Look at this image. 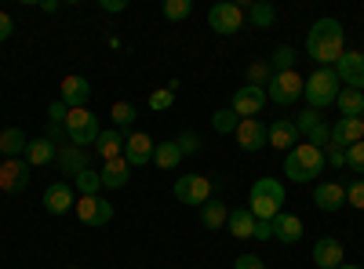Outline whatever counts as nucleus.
I'll return each instance as SVG.
<instances>
[{
	"instance_id": "nucleus-22",
	"label": "nucleus",
	"mask_w": 364,
	"mask_h": 269,
	"mask_svg": "<svg viewBox=\"0 0 364 269\" xmlns=\"http://www.w3.org/2000/svg\"><path fill=\"white\" fill-rule=\"evenodd\" d=\"M273 241H281V244H299V241H302V219L281 212L277 219H273Z\"/></svg>"
},
{
	"instance_id": "nucleus-7",
	"label": "nucleus",
	"mask_w": 364,
	"mask_h": 269,
	"mask_svg": "<svg viewBox=\"0 0 364 269\" xmlns=\"http://www.w3.org/2000/svg\"><path fill=\"white\" fill-rule=\"evenodd\" d=\"M245 8L233 4V0H219V4H211L208 11V29L211 33H219V37H233L240 33V26H245Z\"/></svg>"
},
{
	"instance_id": "nucleus-28",
	"label": "nucleus",
	"mask_w": 364,
	"mask_h": 269,
	"mask_svg": "<svg viewBox=\"0 0 364 269\" xmlns=\"http://www.w3.org/2000/svg\"><path fill=\"white\" fill-rule=\"evenodd\" d=\"M336 106H339V113H343V116H350V121H360V116H364V92L343 87L339 99H336Z\"/></svg>"
},
{
	"instance_id": "nucleus-1",
	"label": "nucleus",
	"mask_w": 364,
	"mask_h": 269,
	"mask_svg": "<svg viewBox=\"0 0 364 269\" xmlns=\"http://www.w3.org/2000/svg\"><path fill=\"white\" fill-rule=\"evenodd\" d=\"M346 51V33L339 18H317L306 33V55L321 70H336V62Z\"/></svg>"
},
{
	"instance_id": "nucleus-17",
	"label": "nucleus",
	"mask_w": 364,
	"mask_h": 269,
	"mask_svg": "<svg viewBox=\"0 0 364 269\" xmlns=\"http://www.w3.org/2000/svg\"><path fill=\"white\" fill-rule=\"evenodd\" d=\"M87 99H91V84H87V77H80V73L63 77V102H66L70 109H84Z\"/></svg>"
},
{
	"instance_id": "nucleus-51",
	"label": "nucleus",
	"mask_w": 364,
	"mask_h": 269,
	"mask_svg": "<svg viewBox=\"0 0 364 269\" xmlns=\"http://www.w3.org/2000/svg\"><path fill=\"white\" fill-rule=\"evenodd\" d=\"M70 269H77V265H70Z\"/></svg>"
},
{
	"instance_id": "nucleus-20",
	"label": "nucleus",
	"mask_w": 364,
	"mask_h": 269,
	"mask_svg": "<svg viewBox=\"0 0 364 269\" xmlns=\"http://www.w3.org/2000/svg\"><path fill=\"white\" fill-rule=\"evenodd\" d=\"M343 244L331 241V236H321V241L314 244V265L317 269H339L343 265Z\"/></svg>"
},
{
	"instance_id": "nucleus-16",
	"label": "nucleus",
	"mask_w": 364,
	"mask_h": 269,
	"mask_svg": "<svg viewBox=\"0 0 364 269\" xmlns=\"http://www.w3.org/2000/svg\"><path fill=\"white\" fill-rule=\"evenodd\" d=\"M87 160H91V157H87V149H80V146H58V153H55L58 171L70 175V178H77L80 171H87V168H91Z\"/></svg>"
},
{
	"instance_id": "nucleus-48",
	"label": "nucleus",
	"mask_w": 364,
	"mask_h": 269,
	"mask_svg": "<svg viewBox=\"0 0 364 269\" xmlns=\"http://www.w3.org/2000/svg\"><path fill=\"white\" fill-rule=\"evenodd\" d=\"M15 33V22H11V15L8 11H0V40H8Z\"/></svg>"
},
{
	"instance_id": "nucleus-33",
	"label": "nucleus",
	"mask_w": 364,
	"mask_h": 269,
	"mask_svg": "<svg viewBox=\"0 0 364 269\" xmlns=\"http://www.w3.org/2000/svg\"><path fill=\"white\" fill-rule=\"evenodd\" d=\"M295 58H299V55H295L288 44H281L277 51L269 55V70H273V73H288V70H295Z\"/></svg>"
},
{
	"instance_id": "nucleus-37",
	"label": "nucleus",
	"mask_w": 364,
	"mask_h": 269,
	"mask_svg": "<svg viewBox=\"0 0 364 269\" xmlns=\"http://www.w3.org/2000/svg\"><path fill=\"white\" fill-rule=\"evenodd\" d=\"M273 80V70H269V62H252V70H248V84L252 87H262L266 92V84Z\"/></svg>"
},
{
	"instance_id": "nucleus-40",
	"label": "nucleus",
	"mask_w": 364,
	"mask_h": 269,
	"mask_svg": "<svg viewBox=\"0 0 364 269\" xmlns=\"http://www.w3.org/2000/svg\"><path fill=\"white\" fill-rule=\"evenodd\" d=\"M346 168L353 175H364V142H357V146L346 149Z\"/></svg>"
},
{
	"instance_id": "nucleus-5",
	"label": "nucleus",
	"mask_w": 364,
	"mask_h": 269,
	"mask_svg": "<svg viewBox=\"0 0 364 269\" xmlns=\"http://www.w3.org/2000/svg\"><path fill=\"white\" fill-rule=\"evenodd\" d=\"M99 135H102V128H99L95 113H91L87 106L84 109H70V116H66V138H70V146L87 149V146H95Z\"/></svg>"
},
{
	"instance_id": "nucleus-27",
	"label": "nucleus",
	"mask_w": 364,
	"mask_h": 269,
	"mask_svg": "<svg viewBox=\"0 0 364 269\" xmlns=\"http://www.w3.org/2000/svg\"><path fill=\"white\" fill-rule=\"evenodd\" d=\"M26 146H29V138H26L18 128H4V131H0V157H4V160L22 157Z\"/></svg>"
},
{
	"instance_id": "nucleus-24",
	"label": "nucleus",
	"mask_w": 364,
	"mask_h": 269,
	"mask_svg": "<svg viewBox=\"0 0 364 269\" xmlns=\"http://www.w3.org/2000/svg\"><path fill=\"white\" fill-rule=\"evenodd\" d=\"M95 157H99L102 164L124 157V135H120L117 128H113V131H102V135L95 138Z\"/></svg>"
},
{
	"instance_id": "nucleus-45",
	"label": "nucleus",
	"mask_w": 364,
	"mask_h": 269,
	"mask_svg": "<svg viewBox=\"0 0 364 269\" xmlns=\"http://www.w3.org/2000/svg\"><path fill=\"white\" fill-rule=\"evenodd\" d=\"M324 160H328L331 168H346V149H343V146H328V149H324Z\"/></svg>"
},
{
	"instance_id": "nucleus-42",
	"label": "nucleus",
	"mask_w": 364,
	"mask_h": 269,
	"mask_svg": "<svg viewBox=\"0 0 364 269\" xmlns=\"http://www.w3.org/2000/svg\"><path fill=\"white\" fill-rule=\"evenodd\" d=\"M175 142H178V149H182V157H193L197 149H200V138H197V131H182Z\"/></svg>"
},
{
	"instance_id": "nucleus-8",
	"label": "nucleus",
	"mask_w": 364,
	"mask_h": 269,
	"mask_svg": "<svg viewBox=\"0 0 364 269\" xmlns=\"http://www.w3.org/2000/svg\"><path fill=\"white\" fill-rule=\"evenodd\" d=\"M175 200L178 204H190V207H204L211 200V182L204 175H182L175 182Z\"/></svg>"
},
{
	"instance_id": "nucleus-34",
	"label": "nucleus",
	"mask_w": 364,
	"mask_h": 269,
	"mask_svg": "<svg viewBox=\"0 0 364 269\" xmlns=\"http://www.w3.org/2000/svg\"><path fill=\"white\" fill-rule=\"evenodd\" d=\"M237 124H240V116H237L233 109H219V113H211V128H215L219 135H233V131H237Z\"/></svg>"
},
{
	"instance_id": "nucleus-52",
	"label": "nucleus",
	"mask_w": 364,
	"mask_h": 269,
	"mask_svg": "<svg viewBox=\"0 0 364 269\" xmlns=\"http://www.w3.org/2000/svg\"><path fill=\"white\" fill-rule=\"evenodd\" d=\"M0 164H4V160H0Z\"/></svg>"
},
{
	"instance_id": "nucleus-21",
	"label": "nucleus",
	"mask_w": 364,
	"mask_h": 269,
	"mask_svg": "<svg viewBox=\"0 0 364 269\" xmlns=\"http://www.w3.org/2000/svg\"><path fill=\"white\" fill-rule=\"evenodd\" d=\"M99 175H102V186H106V190H124L128 178H132V164H128L124 157H117V160H106V164L99 168Z\"/></svg>"
},
{
	"instance_id": "nucleus-43",
	"label": "nucleus",
	"mask_w": 364,
	"mask_h": 269,
	"mask_svg": "<svg viewBox=\"0 0 364 269\" xmlns=\"http://www.w3.org/2000/svg\"><path fill=\"white\" fill-rule=\"evenodd\" d=\"M346 204L357 207V212H364V178H357V182L346 190Z\"/></svg>"
},
{
	"instance_id": "nucleus-39",
	"label": "nucleus",
	"mask_w": 364,
	"mask_h": 269,
	"mask_svg": "<svg viewBox=\"0 0 364 269\" xmlns=\"http://www.w3.org/2000/svg\"><path fill=\"white\" fill-rule=\"evenodd\" d=\"M171 106H175V92H171V87H161V92L149 95V109L164 113V109H171Z\"/></svg>"
},
{
	"instance_id": "nucleus-23",
	"label": "nucleus",
	"mask_w": 364,
	"mask_h": 269,
	"mask_svg": "<svg viewBox=\"0 0 364 269\" xmlns=\"http://www.w3.org/2000/svg\"><path fill=\"white\" fill-rule=\"evenodd\" d=\"M314 204L321 212H339V207H346V190L339 182H321L314 190Z\"/></svg>"
},
{
	"instance_id": "nucleus-19",
	"label": "nucleus",
	"mask_w": 364,
	"mask_h": 269,
	"mask_svg": "<svg viewBox=\"0 0 364 269\" xmlns=\"http://www.w3.org/2000/svg\"><path fill=\"white\" fill-rule=\"evenodd\" d=\"M55 153H58V146H55V138L41 135V138H29V146H26V153H22V160H26L29 168H44V164H51V160H55Z\"/></svg>"
},
{
	"instance_id": "nucleus-32",
	"label": "nucleus",
	"mask_w": 364,
	"mask_h": 269,
	"mask_svg": "<svg viewBox=\"0 0 364 269\" xmlns=\"http://www.w3.org/2000/svg\"><path fill=\"white\" fill-rule=\"evenodd\" d=\"M73 190H77L80 197H99V190H102V175H99L95 168L80 171V175L73 178Z\"/></svg>"
},
{
	"instance_id": "nucleus-25",
	"label": "nucleus",
	"mask_w": 364,
	"mask_h": 269,
	"mask_svg": "<svg viewBox=\"0 0 364 269\" xmlns=\"http://www.w3.org/2000/svg\"><path fill=\"white\" fill-rule=\"evenodd\" d=\"M299 128L291 124V121H284V116H281V121H273L269 124V146L273 149H295L299 146Z\"/></svg>"
},
{
	"instance_id": "nucleus-38",
	"label": "nucleus",
	"mask_w": 364,
	"mask_h": 269,
	"mask_svg": "<svg viewBox=\"0 0 364 269\" xmlns=\"http://www.w3.org/2000/svg\"><path fill=\"white\" fill-rule=\"evenodd\" d=\"M291 124L299 128V135H310V131H314V128L321 124V113L306 106V109H302V113H299V121H291Z\"/></svg>"
},
{
	"instance_id": "nucleus-4",
	"label": "nucleus",
	"mask_w": 364,
	"mask_h": 269,
	"mask_svg": "<svg viewBox=\"0 0 364 269\" xmlns=\"http://www.w3.org/2000/svg\"><path fill=\"white\" fill-rule=\"evenodd\" d=\"M339 92H343V84H339V77H336V70H317L314 77H306V87H302V99H306V106L310 109H324V106H331L339 99Z\"/></svg>"
},
{
	"instance_id": "nucleus-36",
	"label": "nucleus",
	"mask_w": 364,
	"mask_h": 269,
	"mask_svg": "<svg viewBox=\"0 0 364 269\" xmlns=\"http://www.w3.org/2000/svg\"><path fill=\"white\" fill-rule=\"evenodd\" d=\"M109 116H113L117 131H120V128H132V124H135V106H132V102H113Z\"/></svg>"
},
{
	"instance_id": "nucleus-35",
	"label": "nucleus",
	"mask_w": 364,
	"mask_h": 269,
	"mask_svg": "<svg viewBox=\"0 0 364 269\" xmlns=\"http://www.w3.org/2000/svg\"><path fill=\"white\" fill-rule=\"evenodd\" d=\"M190 11H193V0H164V18H168V22L190 18Z\"/></svg>"
},
{
	"instance_id": "nucleus-9",
	"label": "nucleus",
	"mask_w": 364,
	"mask_h": 269,
	"mask_svg": "<svg viewBox=\"0 0 364 269\" xmlns=\"http://www.w3.org/2000/svg\"><path fill=\"white\" fill-rule=\"evenodd\" d=\"M237 146L245 149V153H259V149L269 146V128L259 121V116H248V121H240L237 131H233Z\"/></svg>"
},
{
	"instance_id": "nucleus-31",
	"label": "nucleus",
	"mask_w": 364,
	"mask_h": 269,
	"mask_svg": "<svg viewBox=\"0 0 364 269\" xmlns=\"http://www.w3.org/2000/svg\"><path fill=\"white\" fill-rule=\"evenodd\" d=\"M245 18H248L252 26H259V29H269L273 22H277V8L266 4V0H259V4H248V8H245Z\"/></svg>"
},
{
	"instance_id": "nucleus-29",
	"label": "nucleus",
	"mask_w": 364,
	"mask_h": 269,
	"mask_svg": "<svg viewBox=\"0 0 364 269\" xmlns=\"http://www.w3.org/2000/svg\"><path fill=\"white\" fill-rule=\"evenodd\" d=\"M226 219H230V207L226 204H219V200H208L204 207H200V222H204V229H223L226 226Z\"/></svg>"
},
{
	"instance_id": "nucleus-41",
	"label": "nucleus",
	"mask_w": 364,
	"mask_h": 269,
	"mask_svg": "<svg viewBox=\"0 0 364 269\" xmlns=\"http://www.w3.org/2000/svg\"><path fill=\"white\" fill-rule=\"evenodd\" d=\"M306 142H310V146H317V149H328V146H331V128L321 121V124L306 135Z\"/></svg>"
},
{
	"instance_id": "nucleus-12",
	"label": "nucleus",
	"mask_w": 364,
	"mask_h": 269,
	"mask_svg": "<svg viewBox=\"0 0 364 269\" xmlns=\"http://www.w3.org/2000/svg\"><path fill=\"white\" fill-rule=\"evenodd\" d=\"M262 106H266V92H262V87L245 84V87H237V92H233V106L230 109L240 116V121H248V116L262 113Z\"/></svg>"
},
{
	"instance_id": "nucleus-6",
	"label": "nucleus",
	"mask_w": 364,
	"mask_h": 269,
	"mask_svg": "<svg viewBox=\"0 0 364 269\" xmlns=\"http://www.w3.org/2000/svg\"><path fill=\"white\" fill-rule=\"evenodd\" d=\"M302 87H306V77L299 70L288 73H273V80L266 84V102H277V106H291L302 99Z\"/></svg>"
},
{
	"instance_id": "nucleus-26",
	"label": "nucleus",
	"mask_w": 364,
	"mask_h": 269,
	"mask_svg": "<svg viewBox=\"0 0 364 269\" xmlns=\"http://www.w3.org/2000/svg\"><path fill=\"white\" fill-rule=\"evenodd\" d=\"M226 229L237 236V241H252L255 236V215L248 212V207H233L230 219H226Z\"/></svg>"
},
{
	"instance_id": "nucleus-47",
	"label": "nucleus",
	"mask_w": 364,
	"mask_h": 269,
	"mask_svg": "<svg viewBox=\"0 0 364 269\" xmlns=\"http://www.w3.org/2000/svg\"><path fill=\"white\" fill-rule=\"evenodd\" d=\"M269 236H273V222L255 219V236H252V241H269Z\"/></svg>"
},
{
	"instance_id": "nucleus-10",
	"label": "nucleus",
	"mask_w": 364,
	"mask_h": 269,
	"mask_svg": "<svg viewBox=\"0 0 364 269\" xmlns=\"http://www.w3.org/2000/svg\"><path fill=\"white\" fill-rule=\"evenodd\" d=\"M73 212H77V219L84 226H106V222H113V204L102 200V197H77Z\"/></svg>"
},
{
	"instance_id": "nucleus-49",
	"label": "nucleus",
	"mask_w": 364,
	"mask_h": 269,
	"mask_svg": "<svg viewBox=\"0 0 364 269\" xmlns=\"http://www.w3.org/2000/svg\"><path fill=\"white\" fill-rule=\"evenodd\" d=\"M128 0H102V11H124Z\"/></svg>"
},
{
	"instance_id": "nucleus-18",
	"label": "nucleus",
	"mask_w": 364,
	"mask_h": 269,
	"mask_svg": "<svg viewBox=\"0 0 364 269\" xmlns=\"http://www.w3.org/2000/svg\"><path fill=\"white\" fill-rule=\"evenodd\" d=\"M357 142H364V121H350V116H339V121L331 124V146L350 149V146H357Z\"/></svg>"
},
{
	"instance_id": "nucleus-44",
	"label": "nucleus",
	"mask_w": 364,
	"mask_h": 269,
	"mask_svg": "<svg viewBox=\"0 0 364 269\" xmlns=\"http://www.w3.org/2000/svg\"><path fill=\"white\" fill-rule=\"evenodd\" d=\"M66 116H70V106H66L63 99L48 106V121H51V124H66Z\"/></svg>"
},
{
	"instance_id": "nucleus-15",
	"label": "nucleus",
	"mask_w": 364,
	"mask_h": 269,
	"mask_svg": "<svg viewBox=\"0 0 364 269\" xmlns=\"http://www.w3.org/2000/svg\"><path fill=\"white\" fill-rule=\"evenodd\" d=\"M154 138L149 135H142V131H132L128 138H124V160L132 164V168H142V164H149L154 160Z\"/></svg>"
},
{
	"instance_id": "nucleus-50",
	"label": "nucleus",
	"mask_w": 364,
	"mask_h": 269,
	"mask_svg": "<svg viewBox=\"0 0 364 269\" xmlns=\"http://www.w3.org/2000/svg\"><path fill=\"white\" fill-rule=\"evenodd\" d=\"M339 269H360V265H353V262H343V265H339Z\"/></svg>"
},
{
	"instance_id": "nucleus-3",
	"label": "nucleus",
	"mask_w": 364,
	"mask_h": 269,
	"mask_svg": "<svg viewBox=\"0 0 364 269\" xmlns=\"http://www.w3.org/2000/svg\"><path fill=\"white\" fill-rule=\"evenodd\" d=\"M248 212L262 222H273L284 212V186L277 178H255L252 193H248Z\"/></svg>"
},
{
	"instance_id": "nucleus-13",
	"label": "nucleus",
	"mask_w": 364,
	"mask_h": 269,
	"mask_svg": "<svg viewBox=\"0 0 364 269\" xmlns=\"http://www.w3.org/2000/svg\"><path fill=\"white\" fill-rule=\"evenodd\" d=\"M44 207H48V215H66L77 207V190L70 182H51L44 190Z\"/></svg>"
},
{
	"instance_id": "nucleus-14",
	"label": "nucleus",
	"mask_w": 364,
	"mask_h": 269,
	"mask_svg": "<svg viewBox=\"0 0 364 269\" xmlns=\"http://www.w3.org/2000/svg\"><path fill=\"white\" fill-rule=\"evenodd\" d=\"M29 168L22 157H15V160H4L0 164V190L4 193H22L26 186H29Z\"/></svg>"
},
{
	"instance_id": "nucleus-30",
	"label": "nucleus",
	"mask_w": 364,
	"mask_h": 269,
	"mask_svg": "<svg viewBox=\"0 0 364 269\" xmlns=\"http://www.w3.org/2000/svg\"><path fill=\"white\" fill-rule=\"evenodd\" d=\"M178 160H182V149H178L175 138H171V142H157V149H154V164H157L161 171L178 168Z\"/></svg>"
},
{
	"instance_id": "nucleus-2",
	"label": "nucleus",
	"mask_w": 364,
	"mask_h": 269,
	"mask_svg": "<svg viewBox=\"0 0 364 269\" xmlns=\"http://www.w3.org/2000/svg\"><path fill=\"white\" fill-rule=\"evenodd\" d=\"M324 168H328L324 149H317L310 142H299L284 157V175L291 178V182H314L317 175H324Z\"/></svg>"
},
{
	"instance_id": "nucleus-11",
	"label": "nucleus",
	"mask_w": 364,
	"mask_h": 269,
	"mask_svg": "<svg viewBox=\"0 0 364 269\" xmlns=\"http://www.w3.org/2000/svg\"><path fill=\"white\" fill-rule=\"evenodd\" d=\"M336 77H339L343 87L364 92V55L360 51H343V58L336 62Z\"/></svg>"
},
{
	"instance_id": "nucleus-46",
	"label": "nucleus",
	"mask_w": 364,
	"mask_h": 269,
	"mask_svg": "<svg viewBox=\"0 0 364 269\" xmlns=\"http://www.w3.org/2000/svg\"><path fill=\"white\" fill-rule=\"evenodd\" d=\"M233 269H266V262L259 255H237L233 258Z\"/></svg>"
}]
</instances>
